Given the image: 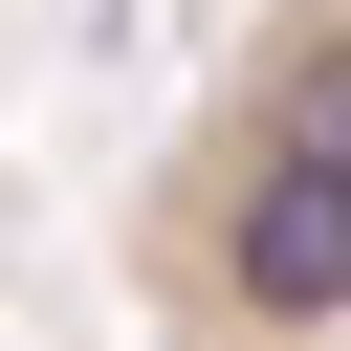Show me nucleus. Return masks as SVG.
<instances>
[{
    "label": "nucleus",
    "mask_w": 351,
    "mask_h": 351,
    "mask_svg": "<svg viewBox=\"0 0 351 351\" xmlns=\"http://www.w3.org/2000/svg\"><path fill=\"white\" fill-rule=\"evenodd\" d=\"M132 351H351V0H241L132 154Z\"/></svg>",
    "instance_id": "nucleus-1"
}]
</instances>
